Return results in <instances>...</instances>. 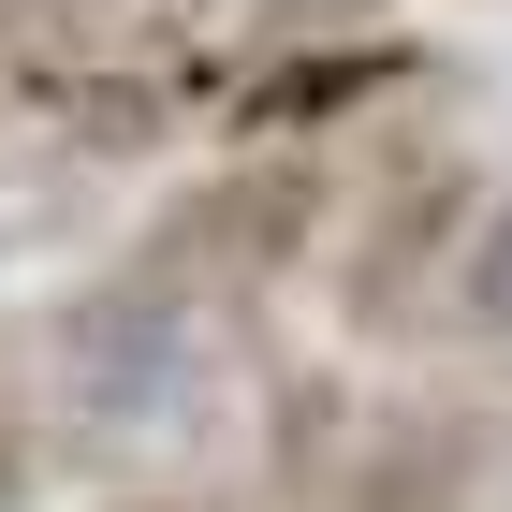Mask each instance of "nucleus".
Segmentation results:
<instances>
[{
	"instance_id": "obj_1",
	"label": "nucleus",
	"mask_w": 512,
	"mask_h": 512,
	"mask_svg": "<svg viewBox=\"0 0 512 512\" xmlns=\"http://www.w3.org/2000/svg\"><path fill=\"white\" fill-rule=\"evenodd\" d=\"M381 0H0V88L59 132H176L220 118L264 59L322 30H366Z\"/></svg>"
},
{
	"instance_id": "obj_3",
	"label": "nucleus",
	"mask_w": 512,
	"mask_h": 512,
	"mask_svg": "<svg viewBox=\"0 0 512 512\" xmlns=\"http://www.w3.org/2000/svg\"><path fill=\"white\" fill-rule=\"evenodd\" d=\"M469 220H483V176L454 147H410L366 205H337V308L352 337H410V322L454 308V264H469Z\"/></svg>"
},
{
	"instance_id": "obj_2",
	"label": "nucleus",
	"mask_w": 512,
	"mask_h": 512,
	"mask_svg": "<svg viewBox=\"0 0 512 512\" xmlns=\"http://www.w3.org/2000/svg\"><path fill=\"white\" fill-rule=\"evenodd\" d=\"M278 512H512V410L483 395H278Z\"/></svg>"
},
{
	"instance_id": "obj_6",
	"label": "nucleus",
	"mask_w": 512,
	"mask_h": 512,
	"mask_svg": "<svg viewBox=\"0 0 512 512\" xmlns=\"http://www.w3.org/2000/svg\"><path fill=\"white\" fill-rule=\"evenodd\" d=\"M103 512H235V498H191V483H147V498H103Z\"/></svg>"
},
{
	"instance_id": "obj_4",
	"label": "nucleus",
	"mask_w": 512,
	"mask_h": 512,
	"mask_svg": "<svg viewBox=\"0 0 512 512\" xmlns=\"http://www.w3.org/2000/svg\"><path fill=\"white\" fill-rule=\"evenodd\" d=\"M454 337L512 366V191H483V220H469V264H454Z\"/></svg>"
},
{
	"instance_id": "obj_5",
	"label": "nucleus",
	"mask_w": 512,
	"mask_h": 512,
	"mask_svg": "<svg viewBox=\"0 0 512 512\" xmlns=\"http://www.w3.org/2000/svg\"><path fill=\"white\" fill-rule=\"evenodd\" d=\"M30 469H44V395H30V366L0 352V512L30 498Z\"/></svg>"
}]
</instances>
